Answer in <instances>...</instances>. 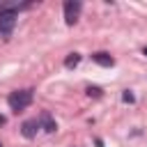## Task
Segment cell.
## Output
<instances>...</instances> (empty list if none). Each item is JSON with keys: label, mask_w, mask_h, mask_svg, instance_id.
Masks as SVG:
<instances>
[{"label": "cell", "mask_w": 147, "mask_h": 147, "mask_svg": "<svg viewBox=\"0 0 147 147\" xmlns=\"http://www.w3.org/2000/svg\"><path fill=\"white\" fill-rule=\"evenodd\" d=\"M7 103H9V108H11L14 113L25 110V108L32 103V90H16V92H11V94L7 96Z\"/></svg>", "instance_id": "6da1fadb"}, {"label": "cell", "mask_w": 147, "mask_h": 147, "mask_svg": "<svg viewBox=\"0 0 147 147\" xmlns=\"http://www.w3.org/2000/svg\"><path fill=\"white\" fill-rule=\"evenodd\" d=\"M16 25V9H7V11H0V34L2 37H9L11 30Z\"/></svg>", "instance_id": "7a4b0ae2"}, {"label": "cell", "mask_w": 147, "mask_h": 147, "mask_svg": "<svg viewBox=\"0 0 147 147\" xmlns=\"http://www.w3.org/2000/svg\"><path fill=\"white\" fill-rule=\"evenodd\" d=\"M78 14H80V2L67 0V2H64V21H67L69 25H74V23L78 21Z\"/></svg>", "instance_id": "3957f363"}, {"label": "cell", "mask_w": 147, "mask_h": 147, "mask_svg": "<svg viewBox=\"0 0 147 147\" xmlns=\"http://www.w3.org/2000/svg\"><path fill=\"white\" fill-rule=\"evenodd\" d=\"M37 122H39V126H41L44 131H48V133H53V131L57 129L55 119H53V117H51V113H46V110H44V113L39 115V119H37Z\"/></svg>", "instance_id": "277c9868"}, {"label": "cell", "mask_w": 147, "mask_h": 147, "mask_svg": "<svg viewBox=\"0 0 147 147\" xmlns=\"http://www.w3.org/2000/svg\"><path fill=\"white\" fill-rule=\"evenodd\" d=\"M37 129H39V122H37V119H28V122H23L21 133H23L25 138H34V136H37Z\"/></svg>", "instance_id": "5b68a950"}, {"label": "cell", "mask_w": 147, "mask_h": 147, "mask_svg": "<svg viewBox=\"0 0 147 147\" xmlns=\"http://www.w3.org/2000/svg\"><path fill=\"white\" fill-rule=\"evenodd\" d=\"M92 60H94L96 64H101V67H113V64H115L113 55H108V53H103V51H99V53H92Z\"/></svg>", "instance_id": "8992f818"}, {"label": "cell", "mask_w": 147, "mask_h": 147, "mask_svg": "<svg viewBox=\"0 0 147 147\" xmlns=\"http://www.w3.org/2000/svg\"><path fill=\"white\" fill-rule=\"evenodd\" d=\"M78 62H80V55H78V53H71V55L64 60V67H67V69H71V67H76Z\"/></svg>", "instance_id": "52a82bcc"}, {"label": "cell", "mask_w": 147, "mask_h": 147, "mask_svg": "<svg viewBox=\"0 0 147 147\" xmlns=\"http://www.w3.org/2000/svg\"><path fill=\"white\" fill-rule=\"evenodd\" d=\"M87 94H90V96H92V94H94V96H99V94H101V90H99V87H90V90H87Z\"/></svg>", "instance_id": "ba28073f"}, {"label": "cell", "mask_w": 147, "mask_h": 147, "mask_svg": "<svg viewBox=\"0 0 147 147\" xmlns=\"http://www.w3.org/2000/svg\"><path fill=\"white\" fill-rule=\"evenodd\" d=\"M122 99H124V101H129V103H131V101H133V94H131V92H129V90H126V92H124V96H122Z\"/></svg>", "instance_id": "9c48e42d"}, {"label": "cell", "mask_w": 147, "mask_h": 147, "mask_svg": "<svg viewBox=\"0 0 147 147\" xmlns=\"http://www.w3.org/2000/svg\"><path fill=\"white\" fill-rule=\"evenodd\" d=\"M142 53H145V55H147V46H145V51H142Z\"/></svg>", "instance_id": "30bf717a"}, {"label": "cell", "mask_w": 147, "mask_h": 147, "mask_svg": "<svg viewBox=\"0 0 147 147\" xmlns=\"http://www.w3.org/2000/svg\"><path fill=\"white\" fill-rule=\"evenodd\" d=\"M0 147H2V142H0Z\"/></svg>", "instance_id": "8fae6325"}]
</instances>
